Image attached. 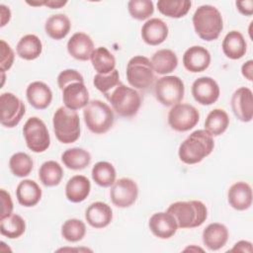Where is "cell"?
<instances>
[{
  "mask_svg": "<svg viewBox=\"0 0 253 253\" xmlns=\"http://www.w3.org/2000/svg\"><path fill=\"white\" fill-rule=\"evenodd\" d=\"M214 147L212 135L206 129L193 131L179 146L178 155L185 164H196L209 156Z\"/></svg>",
  "mask_w": 253,
  "mask_h": 253,
  "instance_id": "obj_1",
  "label": "cell"
},
{
  "mask_svg": "<svg viewBox=\"0 0 253 253\" xmlns=\"http://www.w3.org/2000/svg\"><path fill=\"white\" fill-rule=\"evenodd\" d=\"M193 25L202 40L211 42L219 37L223 29L222 16L214 6L202 5L193 15Z\"/></svg>",
  "mask_w": 253,
  "mask_h": 253,
  "instance_id": "obj_2",
  "label": "cell"
},
{
  "mask_svg": "<svg viewBox=\"0 0 253 253\" xmlns=\"http://www.w3.org/2000/svg\"><path fill=\"white\" fill-rule=\"evenodd\" d=\"M171 213L180 228L201 226L208 217V209L201 201H182L171 204L167 211Z\"/></svg>",
  "mask_w": 253,
  "mask_h": 253,
  "instance_id": "obj_3",
  "label": "cell"
},
{
  "mask_svg": "<svg viewBox=\"0 0 253 253\" xmlns=\"http://www.w3.org/2000/svg\"><path fill=\"white\" fill-rule=\"evenodd\" d=\"M53 131L56 138L65 144L75 142L80 136V119L76 111L65 106L59 107L52 118Z\"/></svg>",
  "mask_w": 253,
  "mask_h": 253,
  "instance_id": "obj_4",
  "label": "cell"
},
{
  "mask_svg": "<svg viewBox=\"0 0 253 253\" xmlns=\"http://www.w3.org/2000/svg\"><path fill=\"white\" fill-rule=\"evenodd\" d=\"M106 98L111 103L113 110L124 118L135 116L141 105L139 93L134 88L127 87L122 82Z\"/></svg>",
  "mask_w": 253,
  "mask_h": 253,
  "instance_id": "obj_5",
  "label": "cell"
},
{
  "mask_svg": "<svg viewBox=\"0 0 253 253\" xmlns=\"http://www.w3.org/2000/svg\"><path fill=\"white\" fill-rule=\"evenodd\" d=\"M83 117L88 129L96 134L107 132L115 122L113 110L101 100L90 101L83 110Z\"/></svg>",
  "mask_w": 253,
  "mask_h": 253,
  "instance_id": "obj_6",
  "label": "cell"
},
{
  "mask_svg": "<svg viewBox=\"0 0 253 253\" xmlns=\"http://www.w3.org/2000/svg\"><path fill=\"white\" fill-rule=\"evenodd\" d=\"M126 74L129 85L139 90L149 88L155 79L151 61L142 55L133 56L128 60Z\"/></svg>",
  "mask_w": 253,
  "mask_h": 253,
  "instance_id": "obj_7",
  "label": "cell"
},
{
  "mask_svg": "<svg viewBox=\"0 0 253 253\" xmlns=\"http://www.w3.org/2000/svg\"><path fill=\"white\" fill-rule=\"evenodd\" d=\"M184 83L178 76H163L159 78L154 85L156 100L166 107L179 104L184 98Z\"/></svg>",
  "mask_w": 253,
  "mask_h": 253,
  "instance_id": "obj_8",
  "label": "cell"
},
{
  "mask_svg": "<svg viewBox=\"0 0 253 253\" xmlns=\"http://www.w3.org/2000/svg\"><path fill=\"white\" fill-rule=\"evenodd\" d=\"M23 134L29 149L36 153L45 151L50 144V136L45 124L38 117H31L23 126Z\"/></svg>",
  "mask_w": 253,
  "mask_h": 253,
  "instance_id": "obj_9",
  "label": "cell"
},
{
  "mask_svg": "<svg viewBox=\"0 0 253 253\" xmlns=\"http://www.w3.org/2000/svg\"><path fill=\"white\" fill-rule=\"evenodd\" d=\"M198 110L189 104H176L168 113V124L176 131H188L199 123Z\"/></svg>",
  "mask_w": 253,
  "mask_h": 253,
  "instance_id": "obj_10",
  "label": "cell"
},
{
  "mask_svg": "<svg viewBox=\"0 0 253 253\" xmlns=\"http://www.w3.org/2000/svg\"><path fill=\"white\" fill-rule=\"evenodd\" d=\"M25 104L16 95L10 92L0 96V123L3 126L14 127L21 122L25 115Z\"/></svg>",
  "mask_w": 253,
  "mask_h": 253,
  "instance_id": "obj_11",
  "label": "cell"
},
{
  "mask_svg": "<svg viewBox=\"0 0 253 253\" xmlns=\"http://www.w3.org/2000/svg\"><path fill=\"white\" fill-rule=\"evenodd\" d=\"M138 187L129 178H121L116 181L110 191L112 203L118 208H128L136 201Z\"/></svg>",
  "mask_w": 253,
  "mask_h": 253,
  "instance_id": "obj_12",
  "label": "cell"
},
{
  "mask_svg": "<svg viewBox=\"0 0 253 253\" xmlns=\"http://www.w3.org/2000/svg\"><path fill=\"white\" fill-rule=\"evenodd\" d=\"M219 86L214 79L209 76H203L196 79L192 84V95L201 105L209 106L219 98Z\"/></svg>",
  "mask_w": 253,
  "mask_h": 253,
  "instance_id": "obj_13",
  "label": "cell"
},
{
  "mask_svg": "<svg viewBox=\"0 0 253 253\" xmlns=\"http://www.w3.org/2000/svg\"><path fill=\"white\" fill-rule=\"evenodd\" d=\"M231 109L234 116L243 123H248L253 118V94L247 87H240L231 97Z\"/></svg>",
  "mask_w": 253,
  "mask_h": 253,
  "instance_id": "obj_14",
  "label": "cell"
},
{
  "mask_svg": "<svg viewBox=\"0 0 253 253\" xmlns=\"http://www.w3.org/2000/svg\"><path fill=\"white\" fill-rule=\"evenodd\" d=\"M61 91L64 106L70 110L77 111L85 108L89 103V92L84 82H71Z\"/></svg>",
  "mask_w": 253,
  "mask_h": 253,
  "instance_id": "obj_15",
  "label": "cell"
},
{
  "mask_svg": "<svg viewBox=\"0 0 253 253\" xmlns=\"http://www.w3.org/2000/svg\"><path fill=\"white\" fill-rule=\"evenodd\" d=\"M148 226L150 231L156 237L161 239H168L172 237L178 229L175 217L167 211L153 213L149 218Z\"/></svg>",
  "mask_w": 253,
  "mask_h": 253,
  "instance_id": "obj_16",
  "label": "cell"
},
{
  "mask_svg": "<svg viewBox=\"0 0 253 253\" xmlns=\"http://www.w3.org/2000/svg\"><path fill=\"white\" fill-rule=\"evenodd\" d=\"M183 64L193 73L205 71L211 64V53L204 46L193 45L184 52Z\"/></svg>",
  "mask_w": 253,
  "mask_h": 253,
  "instance_id": "obj_17",
  "label": "cell"
},
{
  "mask_svg": "<svg viewBox=\"0 0 253 253\" xmlns=\"http://www.w3.org/2000/svg\"><path fill=\"white\" fill-rule=\"evenodd\" d=\"M67 51L75 59L86 61L94 51V42L85 33H75L67 42Z\"/></svg>",
  "mask_w": 253,
  "mask_h": 253,
  "instance_id": "obj_18",
  "label": "cell"
},
{
  "mask_svg": "<svg viewBox=\"0 0 253 253\" xmlns=\"http://www.w3.org/2000/svg\"><path fill=\"white\" fill-rule=\"evenodd\" d=\"M168 26L158 18L147 20L141 28V38L149 45H158L168 37Z\"/></svg>",
  "mask_w": 253,
  "mask_h": 253,
  "instance_id": "obj_19",
  "label": "cell"
},
{
  "mask_svg": "<svg viewBox=\"0 0 253 253\" xmlns=\"http://www.w3.org/2000/svg\"><path fill=\"white\" fill-rule=\"evenodd\" d=\"M27 100L32 107L38 110L46 109L52 100V92L48 85L42 81H34L26 90Z\"/></svg>",
  "mask_w": 253,
  "mask_h": 253,
  "instance_id": "obj_20",
  "label": "cell"
},
{
  "mask_svg": "<svg viewBox=\"0 0 253 253\" xmlns=\"http://www.w3.org/2000/svg\"><path fill=\"white\" fill-rule=\"evenodd\" d=\"M228 204L237 211H245L252 205L251 186L243 181L234 183L227 192Z\"/></svg>",
  "mask_w": 253,
  "mask_h": 253,
  "instance_id": "obj_21",
  "label": "cell"
},
{
  "mask_svg": "<svg viewBox=\"0 0 253 253\" xmlns=\"http://www.w3.org/2000/svg\"><path fill=\"white\" fill-rule=\"evenodd\" d=\"M85 218L92 227L104 228L111 223L113 219V211L108 204L95 202L86 209Z\"/></svg>",
  "mask_w": 253,
  "mask_h": 253,
  "instance_id": "obj_22",
  "label": "cell"
},
{
  "mask_svg": "<svg viewBox=\"0 0 253 253\" xmlns=\"http://www.w3.org/2000/svg\"><path fill=\"white\" fill-rule=\"evenodd\" d=\"M227 227L218 222L210 223L203 231L202 237L205 246L212 251L222 248L228 240Z\"/></svg>",
  "mask_w": 253,
  "mask_h": 253,
  "instance_id": "obj_23",
  "label": "cell"
},
{
  "mask_svg": "<svg viewBox=\"0 0 253 253\" xmlns=\"http://www.w3.org/2000/svg\"><path fill=\"white\" fill-rule=\"evenodd\" d=\"M91 191V183L89 179L83 175H75L71 177L65 186V196L71 203H81L89 196Z\"/></svg>",
  "mask_w": 253,
  "mask_h": 253,
  "instance_id": "obj_24",
  "label": "cell"
},
{
  "mask_svg": "<svg viewBox=\"0 0 253 253\" xmlns=\"http://www.w3.org/2000/svg\"><path fill=\"white\" fill-rule=\"evenodd\" d=\"M16 197L20 205L30 208L36 206L42 198V189L33 180L21 181L16 189Z\"/></svg>",
  "mask_w": 253,
  "mask_h": 253,
  "instance_id": "obj_25",
  "label": "cell"
},
{
  "mask_svg": "<svg viewBox=\"0 0 253 253\" xmlns=\"http://www.w3.org/2000/svg\"><path fill=\"white\" fill-rule=\"evenodd\" d=\"M222 51L230 59H239L246 53L247 44L243 35L238 31H230L222 41Z\"/></svg>",
  "mask_w": 253,
  "mask_h": 253,
  "instance_id": "obj_26",
  "label": "cell"
},
{
  "mask_svg": "<svg viewBox=\"0 0 253 253\" xmlns=\"http://www.w3.org/2000/svg\"><path fill=\"white\" fill-rule=\"evenodd\" d=\"M151 64L153 70L161 75H166L174 71L178 65V58L176 53L168 48L159 49L151 57Z\"/></svg>",
  "mask_w": 253,
  "mask_h": 253,
  "instance_id": "obj_27",
  "label": "cell"
},
{
  "mask_svg": "<svg viewBox=\"0 0 253 253\" xmlns=\"http://www.w3.org/2000/svg\"><path fill=\"white\" fill-rule=\"evenodd\" d=\"M17 54L25 60H34L38 58L42 51V43L39 37L29 34L21 38L16 46Z\"/></svg>",
  "mask_w": 253,
  "mask_h": 253,
  "instance_id": "obj_28",
  "label": "cell"
},
{
  "mask_svg": "<svg viewBox=\"0 0 253 253\" xmlns=\"http://www.w3.org/2000/svg\"><path fill=\"white\" fill-rule=\"evenodd\" d=\"M71 28L69 18L64 14L51 15L44 24L46 35L53 40H61L65 38Z\"/></svg>",
  "mask_w": 253,
  "mask_h": 253,
  "instance_id": "obj_29",
  "label": "cell"
},
{
  "mask_svg": "<svg viewBox=\"0 0 253 253\" xmlns=\"http://www.w3.org/2000/svg\"><path fill=\"white\" fill-rule=\"evenodd\" d=\"M229 117L222 109H213L209 113L205 121V129L212 136L222 134L228 127Z\"/></svg>",
  "mask_w": 253,
  "mask_h": 253,
  "instance_id": "obj_30",
  "label": "cell"
},
{
  "mask_svg": "<svg viewBox=\"0 0 253 253\" xmlns=\"http://www.w3.org/2000/svg\"><path fill=\"white\" fill-rule=\"evenodd\" d=\"M63 164L71 170H82L86 168L91 162L90 153L80 147H73L66 149L61 155Z\"/></svg>",
  "mask_w": 253,
  "mask_h": 253,
  "instance_id": "obj_31",
  "label": "cell"
},
{
  "mask_svg": "<svg viewBox=\"0 0 253 253\" xmlns=\"http://www.w3.org/2000/svg\"><path fill=\"white\" fill-rule=\"evenodd\" d=\"M90 59L94 69L99 74H109L116 69V58L105 46L94 49Z\"/></svg>",
  "mask_w": 253,
  "mask_h": 253,
  "instance_id": "obj_32",
  "label": "cell"
},
{
  "mask_svg": "<svg viewBox=\"0 0 253 253\" xmlns=\"http://www.w3.org/2000/svg\"><path fill=\"white\" fill-rule=\"evenodd\" d=\"M63 177V169L59 163L53 160L45 161L39 170V178L45 187L57 186Z\"/></svg>",
  "mask_w": 253,
  "mask_h": 253,
  "instance_id": "obj_33",
  "label": "cell"
},
{
  "mask_svg": "<svg viewBox=\"0 0 253 253\" xmlns=\"http://www.w3.org/2000/svg\"><path fill=\"white\" fill-rule=\"evenodd\" d=\"M92 179L94 182L104 188L111 187L116 182V169L110 162L99 161L92 168Z\"/></svg>",
  "mask_w": 253,
  "mask_h": 253,
  "instance_id": "obj_34",
  "label": "cell"
},
{
  "mask_svg": "<svg viewBox=\"0 0 253 253\" xmlns=\"http://www.w3.org/2000/svg\"><path fill=\"white\" fill-rule=\"evenodd\" d=\"M26 222L23 217L16 213L0 219V233L10 239H15L24 234Z\"/></svg>",
  "mask_w": 253,
  "mask_h": 253,
  "instance_id": "obj_35",
  "label": "cell"
},
{
  "mask_svg": "<svg viewBox=\"0 0 253 253\" xmlns=\"http://www.w3.org/2000/svg\"><path fill=\"white\" fill-rule=\"evenodd\" d=\"M192 2L189 0H159L158 11L169 18H182L190 10Z\"/></svg>",
  "mask_w": 253,
  "mask_h": 253,
  "instance_id": "obj_36",
  "label": "cell"
},
{
  "mask_svg": "<svg viewBox=\"0 0 253 253\" xmlns=\"http://www.w3.org/2000/svg\"><path fill=\"white\" fill-rule=\"evenodd\" d=\"M9 167L13 175L23 178L30 175L34 167V162L29 154L25 152H17L11 156Z\"/></svg>",
  "mask_w": 253,
  "mask_h": 253,
  "instance_id": "obj_37",
  "label": "cell"
},
{
  "mask_svg": "<svg viewBox=\"0 0 253 253\" xmlns=\"http://www.w3.org/2000/svg\"><path fill=\"white\" fill-rule=\"evenodd\" d=\"M86 234L85 223L78 218H69L61 226L62 237L69 242H77L83 239Z\"/></svg>",
  "mask_w": 253,
  "mask_h": 253,
  "instance_id": "obj_38",
  "label": "cell"
},
{
  "mask_svg": "<svg viewBox=\"0 0 253 253\" xmlns=\"http://www.w3.org/2000/svg\"><path fill=\"white\" fill-rule=\"evenodd\" d=\"M120 81V74L117 69L113 70L109 74H99L97 73L94 76L93 84L94 86L106 97L111 93L112 90H114L119 84Z\"/></svg>",
  "mask_w": 253,
  "mask_h": 253,
  "instance_id": "obj_39",
  "label": "cell"
},
{
  "mask_svg": "<svg viewBox=\"0 0 253 253\" xmlns=\"http://www.w3.org/2000/svg\"><path fill=\"white\" fill-rule=\"evenodd\" d=\"M129 15L138 21L148 19L154 12V5L149 0H130L127 3Z\"/></svg>",
  "mask_w": 253,
  "mask_h": 253,
  "instance_id": "obj_40",
  "label": "cell"
},
{
  "mask_svg": "<svg viewBox=\"0 0 253 253\" xmlns=\"http://www.w3.org/2000/svg\"><path fill=\"white\" fill-rule=\"evenodd\" d=\"M0 53H1V59H0V70L1 73H5V71L9 70L14 62V51L12 47L4 41H0Z\"/></svg>",
  "mask_w": 253,
  "mask_h": 253,
  "instance_id": "obj_41",
  "label": "cell"
},
{
  "mask_svg": "<svg viewBox=\"0 0 253 253\" xmlns=\"http://www.w3.org/2000/svg\"><path fill=\"white\" fill-rule=\"evenodd\" d=\"M75 81L84 82V78L81 73L75 69H65L61 71L57 76V85L60 90H62L69 83Z\"/></svg>",
  "mask_w": 253,
  "mask_h": 253,
  "instance_id": "obj_42",
  "label": "cell"
},
{
  "mask_svg": "<svg viewBox=\"0 0 253 253\" xmlns=\"http://www.w3.org/2000/svg\"><path fill=\"white\" fill-rule=\"evenodd\" d=\"M1 203H2V211H1L0 219L10 215L13 211V202H12L11 196L4 189H1Z\"/></svg>",
  "mask_w": 253,
  "mask_h": 253,
  "instance_id": "obj_43",
  "label": "cell"
},
{
  "mask_svg": "<svg viewBox=\"0 0 253 253\" xmlns=\"http://www.w3.org/2000/svg\"><path fill=\"white\" fill-rule=\"evenodd\" d=\"M237 10L245 16H251L253 14V1L245 0V1H236L235 2Z\"/></svg>",
  "mask_w": 253,
  "mask_h": 253,
  "instance_id": "obj_44",
  "label": "cell"
},
{
  "mask_svg": "<svg viewBox=\"0 0 253 253\" xmlns=\"http://www.w3.org/2000/svg\"><path fill=\"white\" fill-rule=\"evenodd\" d=\"M253 250L252 243L246 240H240L234 244L232 249H230V252H248L251 253Z\"/></svg>",
  "mask_w": 253,
  "mask_h": 253,
  "instance_id": "obj_45",
  "label": "cell"
},
{
  "mask_svg": "<svg viewBox=\"0 0 253 253\" xmlns=\"http://www.w3.org/2000/svg\"><path fill=\"white\" fill-rule=\"evenodd\" d=\"M242 75L249 81L253 79V60H248L241 66Z\"/></svg>",
  "mask_w": 253,
  "mask_h": 253,
  "instance_id": "obj_46",
  "label": "cell"
},
{
  "mask_svg": "<svg viewBox=\"0 0 253 253\" xmlns=\"http://www.w3.org/2000/svg\"><path fill=\"white\" fill-rule=\"evenodd\" d=\"M0 8H1V27H4L10 21L11 11L7 6L3 4L0 5Z\"/></svg>",
  "mask_w": 253,
  "mask_h": 253,
  "instance_id": "obj_47",
  "label": "cell"
},
{
  "mask_svg": "<svg viewBox=\"0 0 253 253\" xmlns=\"http://www.w3.org/2000/svg\"><path fill=\"white\" fill-rule=\"evenodd\" d=\"M67 3L66 0H44V5L50 9H59Z\"/></svg>",
  "mask_w": 253,
  "mask_h": 253,
  "instance_id": "obj_48",
  "label": "cell"
}]
</instances>
